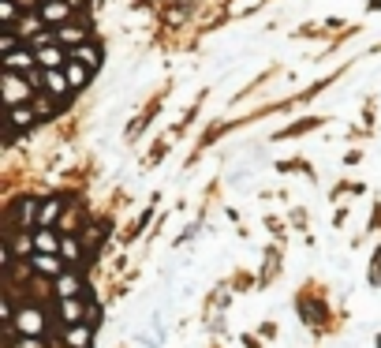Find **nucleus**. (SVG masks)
<instances>
[{"instance_id":"obj_3","label":"nucleus","mask_w":381,"mask_h":348,"mask_svg":"<svg viewBox=\"0 0 381 348\" xmlns=\"http://www.w3.org/2000/svg\"><path fill=\"white\" fill-rule=\"evenodd\" d=\"M38 15L45 19V27H68L71 19V0H41Z\"/></svg>"},{"instance_id":"obj_12","label":"nucleus","mask_w":381,"mask_h":348,"mask_svg":"<svg viewBox=\"0 0 381 348\" xmlns=\"http://www.w3.org/2000/svg\"><path fill=\"white\" fill-rule=\"evenodd\" d=\"M34 214H38V202H34V199H23V202H19L8 217H12V225H27Z\"/></svg>"},{"instance_id":"obj_9","label":"nucleus","mask_w":381,"mask_h":348,"mask_svg":"<svg viewBox=\"0 0 381 348\" xmlns=\"http://www.w3.org/2000/svg\"><path fill=\"white\" fill-rule=\"evenodd\" d=\"M90 71H94V68H86V64H79V60H68V68H64V75H68V83H71V90H79V86H86V79H90Z\"/></svg>"},{"instance_id":"obj_5","label":"nucleus","mask_w":381,"mask_h":348,"mask_svg":"<svg viewBox=\"0 0 381 348\" xmlns=\"http://www.w3.org/2000/svg\"><path fill=\"white\" fill-rule=\"evenodd\" d=\"M57 296L60 300H75V296H86V288H82V281L75 274H60L57 277Z\"/></svg>"},{"instance_id":"obj_4","label":"nucleus","mask_w":381,"mask_h":348,"mask_svg":"<svg viewBox=\"0 0 381 348\" xmlns=\"http://www.w3.org/2000/svg\"><path fill=\"white\" fill-rule=\"evenodd\" d=\"M38 64L45 71H60V68H68V57L60 53V41H52V46H41L38 49Z\"/></svg>"},{"instance_id":"obj_10","label":"nucleus","mask_w":381,"mask_h":348,"mask_svg":"<svg viewBox=\"0 0 381 348\" xmlns=\"http://www.w3.org/2000/svg\"><path fill=\"white\" fill-rule=\"evenodd\" d=\"M45 90L52 94V97H64L71 90V83H68V75H64V68L60 71H45Z\"/></svg>"},{"instance_id":"obj_7","label":"nucleus","mask_w":381,"mask_h":348,"mask_svg":"<svg viewBox=\"0 0 381 348\" xmlns=\"http://www.w3.org/2000/svg\"><path fill=\"white\" fill-rule=\"evenodd\" d=\"M86 38H90V30H86L82 23L79 27H60V34H57V41H64V46H71V49L86 46Z\"/></svg>"},{"instance_id":"obj_1","label":"nucleus","mask_w":381,"mask_h":348,"mask_svg":"<svg viewBox=\"0 0 381 348\" xmlns=\"http://www.w3.org/2000/svg\"><path fill=\"white\" fill-rule=\"evenodd\" d=\"M8 330H15L19 337H41V330H45V314H41L34 303H27V307H19V311L12 314Z\"/></svg>"},{"instance_id":"obj_2","label":"nucleus","mask_w":381,"mask_h":348,"mask_svg":"<svg viewBox=\"0 0 381 348\" xmlns=\"http://www.w3.org/2000/svg\"><path fill=\"white\" fill-rule=\"evenodd\" d=\"M34 86H30L23 75H12V71H4V102L8 109H23V105H34Z\"/></svg>"},{"instance_id":"obj_13","label":"nucleus","mask_w":381,"mask_h":348,"mask_svg":"<svg viewBox=\"0 0 381 348\" xmlns=\"http://www.w3.org/2000/svg\"><path fill=\"white\" fill-rule=\"evenodd\" d=\"M60 217V199H49L45 206L38 210V221H41V228H52V221Z\"/></svg>"},{"instance_id":"obj_6","label":"nucleus","mask_w":381,"mask_h":348,"mask_svg":"<svg viewBox=\"0 0 381 348\" xmlns=\"http://www.w3.org/2000/svg\"><path fill=\"white\" fill-rule=\"evenodd\" d=\"M34 247H38L34 255H60L64 240H57V232H52V228H41V232L34 236Z\"/></svg>"},{"instance_id":"obj_16","label":"nucleus","mask_w":381,"mask_h":348,"mask_svg":"<svg viewBox=\"0 0 381 348\" xmlns=\"http://www.w3.org/2000/svg\"><path fill=\"white\" fill-rule=\"evenodd\" d=\"M30 263H34L38 270H45V274H57L60 277V258L57 255H30Z\"/></svg>"},{"instance_id":"obj_18","label":"nucleus","mask_w":381,"mask_h":348,"mask_svg":"<svg viewBox=\"0 0 381 348\" xmlns=\"http://www.w3.org/2000/svg\"><path fill=\"white\" fill-rule=\"evenodd\" d=\"M378 348H381V341H378Z\"/></svg>"},{"instance_id":"obj_14","label":"nucleus","mask_w":381,"mask_h":348,"mask_svg":"<svg viewBox=\"0 0 381 348\" xmlns=\"http://www.w3.org/2000/svg\"><path fill=\"white\" fill-rule=\"evenodd\" d=\"M38 120V113H34V105H23V109H12V124L15 127H34Z\"/></svg>"},{"instance_id":"obj_11","label":"nucleus","mask_w":381,"mask_h":348,"mask_svg":"<svg viewBox=\"0 0 381 348\" xmlns=\"http://www.w3.org/2000/svg\"><path fill=\"white\" fill-rule=\"evenodd\" d=\"M57 109H60V97H52L49 90H38L34 94V113L38 116H52Z\"/></svg>"},{"instance_id":"obj_8","label":"nucleus","mask_w":381,"mask_h":348,"mask_svg":"<svg viewBox=\"0 0 381 348\" xmlns=\"http://www.w3.org/2000/svg\"><path fill=\"white\" fill-rule=\"evenodd\" d=\"M64 344L68 348H90V326H68V333H64Z\"/></svg>"},{"instance_id":"obj_15","label":"nucleus","mask_w":381,"mask_h":348,"mask_svg":"<svg viewBox=\"0 0 381 348\" xmlns=\"http://www.w3.org/2000/svg\"><path fill=\"white\" fill-rule=\"evenodd\" d=\"M71 60H79V64H86V68H94V64L101 60V53H97L94 46H79V49H71Z\"/></svg>"},{"instance_id":"obj_17","label":"nucleus","mask_w":381,"mask_h":348,"mask_svg":"<svg viewBox=\"0 0 381 348\" xmlns=\"http://www.w3.org/2000/svg\"><path fill=\"white\" fill-rule=\"evenodd\" d=\"M60 258H64V263H75V258H79V240H75V236H64Z\"/></svg>"}]
</instances>
